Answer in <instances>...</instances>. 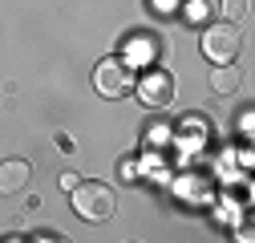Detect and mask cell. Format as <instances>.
I'll return each instance as SVG.
<instances>
[{
	"mask_svg": "<svg viewBox=\"0 0 255 243\" xmlns=\"http://www.w3.org/2000/svg\"><path fill=\"white\" fill-rule=\"evenodd\" d=\"M69 203L85 223H106L114 215V191L102 187V182H77L69 191Z\"/></svg>",
	"mask_w": 255,
	"mask_h": 243,
	"instance_id": "6da1fadb",
	"label": "cell"
},
{
	"mask_svg": "<svg viewBox=\"0 0 255 243\" xmlns=\"http://www.w3.org/2000/svg\"><path fill=\"white\" fill-rule=\"evenodd\" d=\"M93 89H98L102 98H126L134 89V69L126 65L122 57H106V61H98V69H93Z\"/></svg>",
	"mask_w": 255,
	"mask_h": 243,
	"instance_id": "7a4b0ae2",
	"label": "cell"
},
{
	"mask_svg": "<svg viewBox=\"0 0 255 243\" xmlns=\"http://www.w3.org/2000/svg\"><path fill=\"white\" fill-rule=\"evenodd\" d=\"M203 53H207V61H215V65H231L235 53H239V28L231 20L211 24L203 33Z\"/></svg>",
	"mask_w": 255,
	"mask_h": 243,
	"instance_id": "3957f363",
	"label": "cell"
},
{
	"mask_svg": "<svg viewBox=\"0 0 255 243\" xmlns=\"http://www.w3.org/2000/svg\"><path fill=\"white\" fill-rule=\"evenodd\" d=\"M138 98H142V106H150V110L170 106V98H174V81H170V73H162V69L142 73V77H138Z\"/></svg>",
	"mask_w": 255,
	"mask_h": 243,
	"instance_id": "277c9868",
	"label": "cell"
},
{
	"mask_svg": "<svg viewBox=\"0 0 255 243\" xmlns=\"http://www.w3.org/2000/svg\"><path fill=\"white\" fill-rule=\"evenodd\" d=\"M28 162H20V158H8V162H0V195H16L24 182H28Z\"/></svg>",
	"mask_w": 255,
	"mask_h": 243,
	"instance_id": "5b68a950",
	"label": "cell"
},
{
	"mask_svg": "<svg viewBox=\"0 0 255 243\" xmlns=\"http://www.w3.org/2000/svg\"><path fill=\"white\" fill-rule=\"evenodd\" d=\"M215 8H219V0H186V4H182V16H186L190 24H207V20L215 16Z\"/></svg>",
	"mask_w": 255,
	"mask_h": 243,
	"instance_id": "8992f818",
	"label": "cell"
},
{
	"mask_svg": "<svg viewBox=\"0 0 255 243\" xmlns=\"http://www.w3.org/2000/svg\"><path fill=\"white\" fill-rule=\"evenodd\" d=\"M235 85H239V73H235L231 65H219V69L211 73V89H215V94H231Z\"/></svg>",
	"mask_w": 255,
	"mask_h": 243,
	"instance_id": "52a82bcc",
	"label": "cell"
},
{
	"mask_svg": "<svg viewBox=\"0 0 255 243\" xmlns=\"http://www.w3.org/2000/svg\"><path fill=\"white\" fill-rule=\"evenodd\" d=\"M118 178H122V182H134V178H138V162H134V158H122V162H118Z\"/></svg>",
	"mask_w": 255,
	"mask_h": 243,
	"instance_id": "ba28073f",
	"label": "cell"
},
{
	"mask_svg": "<svg viewBox=\"0 0 255 243\" xmlns=\"http://www.w3.org/2000/svg\"><path fill=\"white\" fill-rule=\"evenodd\" d=\"M77 182H81V178H77L73 170H69V174H61V191H73V187H77Z\"/></svg>",
	"mask_w": 255,
	"mask_h": 243,
	"instance_id": "9c48e42d",
	"label": "cell"
},
{
	"mask_svg": "<svg viewBox=\"0 0 255 243\" xmlns=\"http://www.w3.org/2000/svg\"><path fill=\"white\" fill-rule=\"evenodd\" d=\"M154 4H158V8H162V12H166V8H174V0H154Z\"/></svg>",
	"mask_w": 255,
	"mask_h": 243,
	"instance_id": "30bf717a",
	"label": "cell"
}]
</instances>
